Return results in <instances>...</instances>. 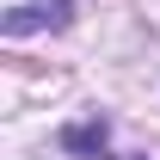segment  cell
I'll use <instances>...</instances> for the list:
<instances>
[{"instance_id": "cell-2", "label": "cell", "mask_w": 160, "mask_h": 160, "mask_svg": "<svg viewBox=\"0 0 160 160\" xmlns=\"http://www.w3.org/2000/svg\"><path fill=\"white\" fill-rule=\"evenodd\" d=\"M62 148H74V154L105 148V117H86V123H74V129H62Z\"/></svg>"}, {"instance_id": "cell-1", "label": "cell", "mask_w": 160, "mask_h": 160, "mask_svg": "<svg viewBox=\"0 0 160 160\" xmlns=\"http://www.w3.org/2000/svg\"><path fill=\"white\" fill-rule=\"evenodd\" d=\"M68 19H74V0H19L0 31L6 37H31V31H62Z\"/></svg>"}, {"instance_id": "cell-3", "label": "cell", "mask_w": 160, "mask_h": 160, "mask_svg": "<svg viewBox=\"0 0 160 160\" xmlns=\"http://www.w3.org/2000/svg\"><path fill=\"white\" fill-rule=\"evenodd\" d=\"M129 160H160V154H129Z\"/></svg>"}]
</instances>
